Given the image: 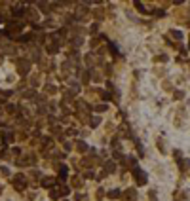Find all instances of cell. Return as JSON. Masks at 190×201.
Returning <instances> with one entry per match:
<instances>
[{
	"label": "cell",
	"instance_id": "cell-1",
	"mask_svg": "<svg viewBox=\"0 0 190 201\" xmlns=\"http://www.w3.org/2000/svg\"><path fill=\"white\" fill-rule=\"evenodd\" d=\"M67 194H68V188L65 186V184H61V186H57V188H51L50 197L51 199H59V197H63V195H67Z\"/></svg>",
	"mask_w": 190,
	"mask_h": 201
},
{
	"label": "cell",
	"instance_id": "cell-2",
	"mask_svg": "<svg viewBox=\"0 0 190 201\" xmlns=\"http://www.w3.org/2000/svg\"><path fill=\"white\" fill-rule=\"evenodd\" d=\"M14 186H15V190H17V192H23L27 188V178L23 175H15L14 176Z\"/></svg>",
	"mask_w": 190,
	"mask_h": 201
},
{
	"label": "cell",
	"instance_id": "cell-3",
	"mask_svg": "<svg viewBox=\"0 0 190 201\" xmlns=\"http://www.w3.org/2000/svg\"><path fill=\"white\" fill-rule=\"evenodd\" d=\"M133 176H135V180H137L139 186H144V184H147V175H144L139 167H133Z\"/></svg>",
	"mask_w": 190,
	"mask_h": 201
},
{
	"label": "cell",
	"instance_id": "cell-4",
	"mask_svg": "<svg viewBox=\"0 0 190 201\" xmlns=\"http://www.w3.org/2000/svg\"><path fill=\"white\" fill-rule=\"evenodd\" d=\"M137 199V190L135 188H127L126 192H122V201H135Z\"/></svg>",
	"mask_w": 190,
	"mask_h": 201
},
{
	"label": "cell",
	"instance_id": "cell-5",
	"mask_svg": "<svg viewBox=\"0 0 190 201\" xmlns=\"http://www.w3.org/2000/svg\"><path fill=\"white\" fill-rule=\"evenodd\" d=\"M29 68H31V63H29V61H21V59L17 61V72H19L21 76H27V74H29Z\"/></svg>",
	"mask_w": 190,
	"mask_h": 201
},
{
	"label": "cell",
	"instance_id": "cell-6",
	"mask_svg": "<svg viewBox=\"0 0 190 201\" xmlns=\"http://www.w3.org/2000/svg\"><path fill=\"white\" fill-rule=\"evenodd\" d=\"M108 199H122V190H118V188H114V190H110L107 194Z\"/></svg>",
	"mask_w": 190,
	"mask_h": 201
},
{
	"label": "cell",
	"instance_id": "cell-7",
	"mask_svg": "<svg viewBox=\"0 0 190 201\" xmlns=\"http://www.w3.org/2000/svg\"><path fill=\"white\" fill-rule=\"evenodd\" d=\"M76 150H78L80 154H86V152L90 150V146L86 144V140H78V142H76Z\"/></svg>",
	"mask_w": 190,
	"mask_h": 201
},
{
	"label": "cell",
	"instance_id": "cell-8",
	"mask_svg": "<svg viewBox=\"0 0 190 201\" xmlns=\"http://www.w3.org/2000/svg\"><path fill=\"white\" fill-rule=\"evenodd\" d=\"M42 186H46V188L55 186V178H53V176H48V178H42Z\"/></svg>",
	"mask_w": 190,
	"mask_h": 201
},
{
	"label": "cell",
	"instance_id": "cell-9",
	"mask_svg": "<svg viewBox=\"0 0 190 201\" xmlns=\"http://www.w3.org/2000/svg\"><path fill=\"white\" fill-rule=\"evenodd\" d=\"M114 171H116V163L105 161V173H114Z\"/></svg>",
	"mask_w": 190,
	"mask_h": 201
},
{
	"label": "cell",
	"instance_id": "cell-10",
	"mask_svg": "<svg viewBox=\"0 0 190 201\" xmlns=\"http://www.w3.org/2000/svg\"><path fill=\"white\" fill-rule=\"evenodd\" d=\"M82 163H84V165H86L88 169H91V167L95 165V158H84V159H82Z\"/></svg>",
	"mask_w": 190,
	"mask_h": 201
},
{
	"label": "cell",
	"instance_id": "cell-11",
	"mask_svg": "<svg viewBox=\"0 0 190 201\" xmlns=\"http://www.w3.org/2000/svg\"><path fill=\"white\" fill-rule=\"evenodd\" d=\"M67 173H68V169L65 167V165H61V167H59V180H61V182H63L65 178H67Z\"/></svg>",
	"mask_w": 190,
	"mask_h": 201
},
{
	"label": "cell",
	"instance_id": "cell-12",
	"mask_svg": "<svg viewBox=\"0 0 190 201\" xmlns=\"http://www.w3.org/2000/svg\"><path fill=\"white\" fill-rule=\"evenodd\" d=\"M99 123H101V118H99V116H91V118H90V125H91V127H97Z\"/></svg>",
	"mask_w": 190,
	"mask_h": 201
},
{
	"label": "cell",
	"instance_id": "cell-13",
	"mask_svg": "<svg viewBox=\"0 0 190 201\" xmlns=\"http://www.w3.org/2000/svg\"><path fill=\"white\" fill-rule=\"evenodd\" d=\"M70 184H72L74 188H80V186H82V178H78V176H72V178H70Z\"/></svg>",
	"mask_w": 190,
	"mask_h": 201
},
{
	"label": "cell",
	"instance_id": "cell-14",
	"mask_svg": "<svg viewBox=\"0 0 190 201\" xmlns=\"http://www.w3.org/2000/svg\"><path fill=\"white\" fill-rule=\"evenodd\" d=\"M2 140H4V144H6V142H11V140H14V135L4 131V133H2Z\"/></svg>",
	"mask_w": 190,
	"mask_h": 201
},
{
	"label": "cell",
	"instance_id": "cell-15",
	"mask_svg": "<svg viewBox=\"0 0 190 201\" xmlns=\"http://www.w3.org/2000/svg\"><path fill=\"white\" fill-rule=\"evenodd\" d=\"M57 50H59V44H50V46H48V53H57Z\"/></svg>",
	"mask_w": 190,
	"mask_h": 201
},
{
	"label": "cell",
	"instance_id": "cell-16",
	"mask_svg": "<svg viewBox=\"0 0 190 201\" xmlns=\"http://www.w3.org/2000/svg\"><path fill=\"white\" fill-rule=\"evenodd\" d=\"M88 82H90V70H84V74H82V84L86 86Z\"/></svg>",
	"mask_w": 190,
	"mask_h": 201
},
{
	"label": "cell",
	"instance_id": "cell-17",
	"mask_svg": "<svg viewBox=\"0 0 190 201\" xmlns=\"http://www.w3.org/2000/svg\"><path fill=\"white\" fill-rule=\"evenodd\" d=\"M169 34H171L173 38H177V40H181V38H183V33H181V30H175V29H173Z\"/></svg>",
	"mask_w": 190,
	"mask_h": 201
},
{
	"label": "cell",
	"instance_id": "cell-18",
	"mask_svg": "<svg viewBox=\"0 0 190 201\" xmlns=\"http://www.w3.org/2000/svg\"><path fill=\"white\" fill-rule=\"evenodd\" d=\"M135 6L139 8V11H141V13H148V10H147V8H144V6H143L141 2H135Z\"/></svg>",
	"mask_w": 190,
	"mask_h": 201
},
{
	"label": "cell",
	"instance_id": "cell-19",
	"mask_svg": "<svg viewBox=\"0 0 190 201\" xmlns=\"http://www.w3.org/2000/svg\"><path fill=\"white\" fill-rule=\"evenodd\" d=\"M167 61V55H158V57H156V63H165Z\"/></svg>",
	"mask_w": 190,
	"mask_h": 201
},
{
	"label": "cell",
	"instance_id": "cell-20",
	"mask_svg": "<svg viewBox=\"0 0 190 201\" xmlns=\"http://www.w3.org/2000/svg\"><path fill=\"white\" fill-rule=\"evenodd\" d=\"M95 110H97V112H105V110H107V104H97Z\"/></svg>",
	"mask_w": 190,
	"mask_h": 201
},
{
	"label": "cell",
	"instance_id": "cell-21",
	"mask_svg": "<svg viewBox=\"0 0 190 201\" xmlns=\"http://www.w3.org/2000/svg\"><path fill=\"white\" fill-rule=\"evenodd\" d=\"M183 97H184L183 91H175V93H173V99H183Z\"/></svg>",
	"mask_w": 190,
	"mask_h": 201
},
{
	"label": "cell",
	"instance_id": "cell-22",
	"mask_svg": "<svg viewBox=\"0 0 190 201\" xmlns=\"http://www.w3.org/2000/svg\"><path fill=\"white\" fill-rule=\"evenodd\" d=\"M99 95H101V97H103L105 100H110V95H108L107 91H99Z\"/></svg>",
	"mask_w": 190,
	"mask_h": 201
},
{
	"label": "cell",
	"instance_id": "cell-23",
	"mask_svg": "<svg viewBox=\"0 0 190 201\" xmlns=\"http://www.w3.org/2000/svg\"><path fill=\"white\" fill-rule=\"evenodd\" d=\"M154 15H156V17H164L165 11H164V10H156V11H154Z\"/></svg>",
	"mask_w": 190,
	"mask_h": 201
},
{
	"label": "cell",
	"instance_id": "cell-24",
	"mask_svg": "<svg viewBox=\"0 0 190 201\" xmlns=\"http://www.w3.org/2000/svg\"><path fill=\"white\" fill-rule=\"evenodd\" d=\"M97 29H99V23H93V27H91V34H95Z\"/></svg>",
	"mask_w": 190,
	"mask_h": 201
},
{
	"label": "cell",
	"instance_id": "cell-25",
	"mask_svg": "<svg viewBox=\"0 0 190 201\" xmlns=\"http://www.w3.org/2000/svg\"><path fill=\"white\" fill-rule=\"evenodd\" d=\"M148 197H150V201H156V194H154V190H152L150 194H148Z\"/></svg>",
	"mask_w": 190,
	"mask_h": 201
},
{
	"label": "cell",
	"instance_id": "cell-26",
	"mask_svg": "<svg viewBox=\"0 0 190 201\" xmlns=\"http://www.w3.org/2000/svg\"><path fill=\"white\" fill-rule=\"evenodd\" d=\"M103 192H105V190H101V188L97 190V199H101V197H103Z\"/></svg>",
	"mask_w": 190,
	"mask_h": 201
},
{
	"label": "cell",
	"instance_id": "cell-27",
	"mask_svg": "<svg viewBox=\"0 0 190 201\" xmlns=\"http://www.w3.org/2000/svg\"><path fill=\"white\" fill-rule=\"evenodd\" d=\"M74 199H76V201H82V199H84V195H82V194H76V195H74Z\"/></svg>",
	"mask_w": 190,
	"mask_h": 201
},
{
	"label": "cell",
	"instance_id": "cell-28",
	"mask_svg": "<svg viewBox=\"0 0 190 201\" xmlns=\"http://www.w3.org/2000/svg\"><path fill=\"white\" fill-rule=\"evenodd\" d=\"M67 135H76V129H72V127H70V129H67Z\"/></svg>",
	"mask_w": 190,
	"mask_h": 201
},
{
	"label": "cell",
	"instance_id": "cell-29",
	"mask_svg": "<svg viewBox=\"0 0 190 201\" xmlns=\"http://www.w3.org/2000/svg\"><path fill=\"white\" fill-rule=\"evenodd\" d=\"M70 148H72V144H70V142H65V150L68 152V150H70Z\"/></svg>",
	"mask_w": 190,
	"mask_h": 201
},
{
	"label": "cell",
	"instance_id": "cell-30",
	"mask_svg": "<svg viewBox=\"0 0 190 201\" xmlns=\"http://www.w3.org/2000/svg\"><path fill=\"white\" fill-rule=\"evenodd\" d=\"M188 47H190V42H188Z\"/></svg>",
	"mask_w": 190,
	"mask_h": 201
}]
</instances>
